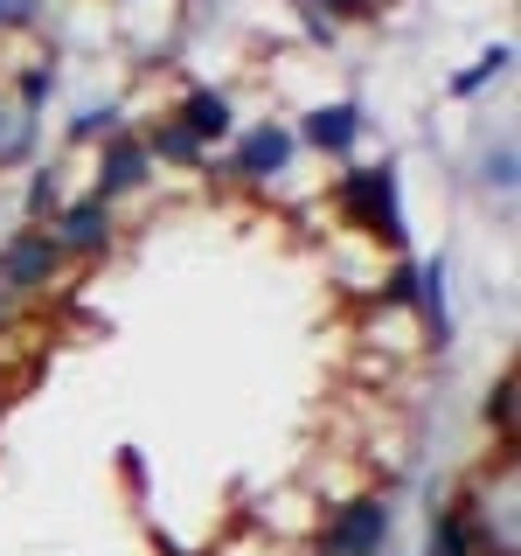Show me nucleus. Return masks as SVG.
Wrapping results in <instances>:
<instances>
[{"label":"nucleus","mask_w":521,"mask_h":556,"mask_svg":"<svg viewBox=\"0 0 521 556\" xmlns=\"http://www.w3.org/2000/svg\"><path fill=\"white\" fill-rule=\"evenodd\" d=\"M22 98H28V104H42V98H49V70H35V77L22 84Z\"/></svg>","instance_id":"obj_17"},{"label":"nucleus","mask_w":521,"mask_h":556,"mask_svg":"<svg viewBox=\"0 0 521 556\" xmlns=\"http://www.w3.org/2000/svg\"><path fill=\"white\" fill-rule=\"evenodd\" d=\"M431 556H473V529H466V515H439V529H431Z\"/></svg>","instance_id":"obj_9"},{"label":"nucleus","mask_w":521,"mask_h":556,"mask_svg":"<svg viewBox=\"0 0 521 556\" xmlns=\"http://www.w3.org/2000/svg\"><path fill=\"white\" fill-rule=\"evenodd\" d=\"M22 153H28V112L0 104V161H22Z\"/></svg>","instance_id":"obj_11"},{"label":"nucleus","mask_w":521,"mask_h":556,"mask_svg":"<svg viewBox=\"0 0 521 556\" xmlns=\"http://www.w3.org/2000/svg\"><path fill=\"white\" fill-rule=\"evenodd\" d=\"M181 132L195 139V147H202V139H216V132H230V104H223L216 91H195V98H188V126Z\"/></svg>","instance_id":"obj_7"},{"label":"nucleus","mask_w":521,"mask_h":556,"mask_svg":"<svg viewBox=\"0 0 521 556\" xmlns=\"http://www.w3.org/2000/svg\"><path fill=\"white\" fill-rule=\"evenodd\" d=\"M341 202H347V208H361L369 223H382L390 237L404 230V223H396V181H390V167H369V174H355Z\"/></svg>","instance_id":"obj_2"},{"label":"nucleus","mask_w":521,"mask_h":556,"mask_svg":"<svg viewBox=\"0 0 521 556\" xmlns=\"http://www.w3.org/2000/svg\"><path fill=\"white\" fill-rule=\"evenodd\" d=\"M390 543V508L382 501H347L327 529V556H376Z\"/></svg>","instance_id":"obj_1"},{"label":"nucleus","mask_w":521,"mask_h":556,"mask_svg":"<svg viewBox=\"0 0 521 556\" xmlns=\"http://www.w3.org/2000/svg\"><path fill=\"white\" fill-rule=\"evenodd\" d=\"M486 417H494L500 431H514V376H500V382H494V404H486Z\"/></svg>","instance_id":"obj_12"},{"label":"nucleus","mask_w":521,"mask_h":556,"mask_svg":"<svg viewBox=\"0 0 521 556\" xmlns=\"http://www.w3.org/2000/svg\"><path fill=\"white\" fill-rule=\"evenodd\" d=\"M306 139H313V147H347V139H355V112H347V104H334V112H313L306 118Z\"/></svg>","instance_id":"obj_8"},{"label":"nucleus","mask_w":521,"mask_h":556,"mask_svg":"<svg viewBox=\"0 0 521 556\" xmlns=\"http://www.w3.org/2000/svg\"><path fill=\"white\" fill-rule=\"evenodd\" d=\"M0 271H8L14 286H49V271H56V243H49V237H22V243H8Z\"/></svg>","instance_id":"obj_4"},{"label":"nucleus","mask_w":521,"mask_h":556,"mask_svg":"<svg viewBox=\"0 0 521 556\" xmlns=\"http://www.w3.org/2000/svg\"><path fill=\"white\" fill-rule=\"evenodd\" d=\"M285 153H292V139L278 132V126H265V132H251V139H243L237 167H243V174H278V167H285Z\"/></svg>","instance_id":"obj_5"},{"label":"nucleus","mask_w":521,"mask_h":556,"mask_svg":"<svg viewBox=\"0 0 521 556\" xmlns=\"http://www.w3.org/2000/svg\"><path fill=\"white\" fill-rule=\"evenodd\" d=\"M424 313H431V334H452V313H445V265H424Z\"/></svg>","instance_id":"obj_10"},{"label":"nucleus","mask_w":521,"mask_h":556,"mask_svg":"<svg viewBox=\"0 0 521 556\" xmlns=\"http://www.w3.org/2000/svg\"><path fill=\"white\" fill-rule=\"evenodd\" d=\"M486 174H494V181L508 188V181H514V153H494V161H486Z\"/></svg>","instance_id":"obj_16"},{"label":"nucleus","mask_w":521,"mask_h":556,"mask_svg":"<svg viewBox=\"0 0 521 556\" xmlns=\"http://www.w3.org/2000/svg\"><path fill=\"white\" fill-rule=\"evenodd\" d=\"M161 153H174V161H188V153H195V139H188V132H181V126H174V132H167V139H161Z\"/></svg>","instance_id":"obj_15"},{"label":"nucleus","mask_w":521,"mask_h":556,"mask_svg":"<svg viewBox=\"0 0 521 556\" xmlns=\"http://www.w3.org/2000/svg\"><path fill=\"white\" fill-rule=\"evenodd\" d=\"M494 70H508V49H494V56H486L480 70H466V77H459V91H480V84L494 77Z\"/></svg>","instance_id":"obj_13"},{"label":"nucleus","mask_w":521,"mask_h":556,"mask_svg":"<svg viewBox=\"0 0 521 556\" xmlns=\"http://www.w3.org/2000/svg\"><path fill=\"white\" fill-rule=\"evenodd\" d=\"M104 237H112V216H104V202L91 195V202L63 208V223H56V237H49V243H56V251H63V243H69V251H98Z\"/></svg>","instance_id":"obj_3"},{"label":"nucleus","mask_w":521,"mask_h":556,"mask_svg":"<svg viewBox=\"0 0 521 556\" xmlns=\"http://www.w3.org/2000/svg\"><path fill=\"white\" fill-rule=\"evenodd\" d=\"M139 174H147V153H139L132 139H118V147L104 153V181H98V202H104V195H118V188H132Z\"/></svg>","instance_id":"obj_6"},{"label":"nucleus","mask_w":521,"mask_h":556,"mask_svg":"<svg viewBox=\"0 0 521 556\" xmlns=\"http://www.w3.org/2000/svg\"><path fill=\"white\" fill-rule=\"evenodd\" d=\"M35 22V0H0V28H28Z\"/></svg>","instance_id":"obj_14"}]
</instances>
